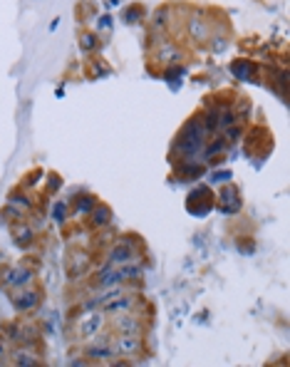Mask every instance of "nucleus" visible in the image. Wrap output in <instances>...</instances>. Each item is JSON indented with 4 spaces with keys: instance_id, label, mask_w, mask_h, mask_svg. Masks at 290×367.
Here are the masks:
<instances>
[{
    "instance_id": "1",
    "label": "nucleus",
    "mask_w": 290,
    "mask_h": 367,
    "mask_svg": "<svg viewBox=\"0 0 290 367\" xmlns=\"http://www.w3.org/2000/svg\"><path fill=\"white\" fill-rule=\"evenodd\" d=\"M92 342L87 345V357H92V360H104V362H109L114 355H117V350H114V337L112 335H94V337H89Z\"/></svg>"
},
{
    "instance_id": "2",
    "label": "nucleus",
    "mask_w": 290,
    "mask_h": 367,
    "mask_svg": "<svg viewBox=\"0 0 290 367\" xmlns=\"http://www.w3.org/2000/svg\"><path fill=\"white\" fill-rule=\"evenodd\" d=\"M114 350H117V355H124V357H136V355H141V350H144L141 335L119 332V337H114Z\"/></svg>"
},
{
    "instance_id": "3",
    "label": "nucleus",
    "mask_w": 290,
    "mask_h": 367,
    "mask_svg": "<svg viewBox=\"0 0 290 367\" xmlns=\"http://www.w3.org/2000/svg\"><path fill=\"white\" fill-rule=\"evenodd\" d=\"M129 261H136V253H134L131 241L122 238V241H117V246L107 253V263H109V266H124V263H129Z\"/></svg>"
},
{
    "instance_id": "4",
    "label": "nucleus",
    "mask_w": 290,
    "mask_h": 367,
    "mask_svg": "<svg viewBox=\"0 0 290 367\" xmlns=\"http://www.w3.org/2000/svg\"><path fill=\"white\" fill-rule=\"evenodd\" d=\"M114 330L117 332H126V335H144V325L136 315L131 313H119L114 318Z\"/></svg>"
},
{
    "instance_id": "5",
    "label": "nucleus",
    "mask_w": 290,
    "mask_h": 367,
    "mask_svg": "<svg viewBox=\"0 0 290 367\" xmlns=\"http://www.w3.org/2000/svg\"><path fill=\"white\" fill-rule=\"evenodd\" d=\"M102 327H104V315H102V313H89V315H84V318L80 320V335H82L84 340L94 337Z\"/></svg>"
},
{
    "instance_id": "6",
    "label": "nucleus",
    "mask_w": 290,
    "mask_h": 367,
    "mask_svg": "<svg viewBox=\"0 0 290 367\" xmlns=\"http://www.w3.org/2000/svg\"><path fill=\"white\" fill-rule=\"evenodd\" d=\"M119 283H124V278H122V271H119V266H109L107 263V268L97 275V290H102V288H109V285H119Z\"/></svg>"
},
{
    "instance_id": "7",
    "label": "nucleus",
    "mask_w": 290,
    "mask_h": 367,
    "mask_svg": "<svg viewBox=\"0 0 290 367\" xmlns=\"http://www.w3.org/2000/svg\"><path fill=\"white\" fill-rule=\"evenodd\" d=\"M134 305H136V298L129 295V293H124V295L114 298L112 303L102 305V310H104V313H114V315H119V313H129V310H134Z\"/></svg>"
},
{
    "instance_id": "8",
    "label": "nucleus",
    "mask_w": 290,
    "mask_h": 367,
    "mask_svg": "<svg viewBox=\"0 0 290 367\" xmlns=\"http://www.w3.org/2000/svg\"><path fill=\"white\" fill-rule=\"evenodd\" d=\"M8 357H10V362H13V365H18V367H38V365H40L38 355H35V352H30L25 345H23V347H18V350H13Z\"/></svg>"
},
{
    "instance_id": "9",
    "label": "nucleus",
    "mask_w": 290,
    "mask_h": 367,
    "mask_svg": "<svg viewBox=\"0 0 290 367\" xmlns=\"http://www.w3.org/2000/svg\"><path fill=\"white\" fill-rule=\"evenodd\" d=\"M30 280H33V271H28V268H23V266H18V268L8 271V285L23 288V285H28Z\"/></svg>"
},
{
    "instance_id": "10",
    "label": "nucleus",
    "mask_w": 290,
    "mask_h": 367,
    "mask_svg": "<svg viewBox=\"0 0 290 367\" xmlns=\"http://www.w3.org/2000/svg\"><path fill=\"white\" fill-rule=\"evenodd\" d=\"M13 305H15L18 310H30V308H35V305H38V293L28 290V293H23V295L13 298Z\"/></svg>"
},
{
    "instance_id": "11",
    "label": "nucleus",
    "mask_w": 290,
    "mask_h": 367,
    "mask_svg": "<svg viewBox=\"0 0 290 367\" xmlns=\"http://www.w3.org/2000/svg\"><path fill=\"white\" fill-rule=\"evenodd\" d=\"M109 209L107 206H92V224L94 226H107L109 224Z\"/></svg>"
},
{
    "instance_id": "12",
    "label": "nucleus",
    "mask_w": 290,
    "mask_h": 367,
    "mask_svg": "<svg viewBox=\"0 0 290 367\" xmlns=\"http://www.w3.org/2000/svg\"><path fill=\"white\" fill-rule=\"evenodd\" d=\"M119 271H122V278H124V280H134V278H141V273H144V268H141V266H134V261H129V263L119 266Z\"/></svg>"
},
{
    "instance_id": "13",
    "label": "nucleus",
    "mask_w": 290,
    "mask_h": 367,
    "mask_svg": "<svg viewBox=\"0 0 290 367\" xmlns=\"http://www.w3.org/2000/svg\"><path fill=\"white\" fill-rule=\"evenodd\" d=\"M75 258H77V261H72V263H70V275H72V278H80V275L87 271L89 258H87V256H75Z\"/></svg>"
},
{
    "instance_id": "14",
    "label": "nucleus",
    "mask_w": 290,
    "mask_h": 367,
    "mask_svg": "<svg viewBox=\"0 0 290 367\" xmlns=\"http://www.w3.org/2000/svg\"><path fill=\"white\" fill-rule=\"evenodd\" d=\"M189 30H191V35H194L196 40H204V38L208 35V28H206V23H204V20H199V18L189 20Z\"/></svg>"
},
{
    "instance_id": "15",
    "label": "nucleus",
    "mask_w": 290,
    "mask_h": 367,
    "mask_svg": "<svg viewBox=\"0 0 290 367\" xmlns=\"http://www.w3.org/2000/svg\"><path fill=\"white\" fill-rule=\"evenodd\" d=\"M13 236H15V243H18V246H28V243L33 241V229H30V226H18V229L13 231Z\"/></svg>"
},
{
    "instance_id": "16",
    "label": "nucleus",
    "mask_w": 290,
    "mask_h": 367,
    "mask_svg": "<svg viewBox=\"0 0 290 367\" xmlns=\"http://www.w3.org/2000/svg\"><path fill=\"white\" fill-rule=\"evenodd\" d=\"M231 72H233L236 77H241V80H248V75H250V62L238 60V62H233V65H231Z\"/></svg>"
},
{
    "instance_id": "17",
    "label": "nucleus",
    "mask_w": 290,
    "mask_h": 367,
    "mask_svg": "<svg viewBox=\"0 0 290 367\" xmlns=\"http://www.w3.org/2000/svg\"><path fill=\"white\" fill-rule=\"evenodd\" d=\"M10 204H13V206H20L23 211H28V209L33 206L30 199H25V196H20V194H13V196H10Z\"/></svg>"
},
{
    "instance_id": "18",
    "label": "nucleus",
    "mask_w": 290,
    "mask_h": 367,
    "mask_svg": "<svg viewBox=\"0 0 290 367\" xmlns=\"http://www.w3.org/2000/svg\"><path fill=\"white\" fill-rule=\"evenodd\" d=\"M65 209H67L65 201H57V204L52 206V219H55V221H65Z\"/></svg>"
},
{
    "instance_id": "19",
    "label": "nucleus",
    "mask_w": 290,
    "mask_h": 367,
    "mask_svg": "<svg viewBox=\"0 0 290 367\" xmlns=\"http://www.w3.org/2000/svg\"><path fill=\"white\" fill-rule=\"evenodd\" d=\"M92 206H94V199H92V196H82L80 204H77V211L84 214V211H92Z\"/></svg>"
},
{
    "instance_id": "20",
    "label": "nucleus",
    "mask_w": 290,
    "mask_h": 367,
    "mask_svg": "<svg viewBox=\"0 0 290 367\" xmlns=\"http://www.w3.org/2000/svg\"><path fill=\"white\" fill-rule=\"evenodd\" d=\"M10 355V350H8V342H5V337H0V360L3 357H8Z\"/></svg>"
},
{
    "instance_id": "21",
    "label": "nucleus",
    "mask_w": 290,
    "mask_h": 367,
    "mask_svg": "<svg viewBox=\"0 0 290 367\" xmlns=\"http://www.w3.org/2000/svg\"><path fill=\"white\" fill-rule=\"evenodd\" d=\"M236 122V114H231V112H223V119H221V124H233Z\"/></svg>"
},
{
    "instance_id": "22",
    "label": "nucleus",
    "mask_w": 290,
    "mask_h": 367,
    "mask_svg": "<svg viewBox=\"0 0 290 367\" xmlns=\"http://www.w3.org/2000/svg\"><path fill=\"white\" fill-rule=\"evenodd\" d=\"M228 179H231V174H226V171H223V174H216V176H213V181H228Z\"/></svg>"
}]
</instances>
